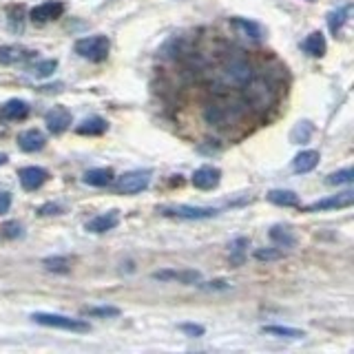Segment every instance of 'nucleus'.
Here are the masks:
<instances>
[{
    "instance_id": "f257e3e1",
    "label": "nucleus",
    "mask_w": 354,
    "mask_h": 354,
    "mask_svg": "<svg viewBox=\"0 0 354 354\" xmlns=\"http://www.w3.org/2000/svg\"><path fill=\"white\" fill-rule=\"evenodd\" d=\"M254 75L250 60L241 53H232L221 62L217 71V84L221 88H243Z\"/></svg>"
},
{
    "instance_id": "f03ea898",
    "label": "nucleus",
    "mask_w": 354,
    "mask_h": 354,
    "mask_svg": "<svg viewBox=\"0 0 354 354\" xmlns=\"http://www.w3.org/2000/svg\"><path fill=\"white\" fill-rule=\"evenodd\" d=\"M243 93H246V106L257 111L270 109L277 102V84L259 75H252V80L243 86Z\"/></svg>"
},
{
    "instance_id": "7ed1b4c3",
    "label": "nucleus",
    "mask_w": 354,
    "mask_h": 354,
    "mask_svg": "<svg viewBox=\"0 0 354 354\" xmlns=\"http://www.w3.org/2000/svg\"><path fill=\"white\" fill-rule=\"evenodd\" d=\"M248 106H239V104H219L213 102L204 109V120L210 127H228L232 122H239L246 113Z\"/></svg>"
},
{
    "instance_id": "20e7f679",
    "label": "nucleus",
    "mask_w": 354,
    "mask_h": 354,
    "mask_svg": "<svg viewBox=\"0 0 354 354\" xmlns=\"http://www.w3.org/2000/svg\"><path fill=\"white\" fill-rule=\"evenodd\" d=\"M111 49V42L106 36H88V38H80L75 42V53L80 58H86L91 62H102L106 60Z\"/></svg>"
},
{
    "instance_id": "39448f33",
    "label": "nucleus",
    "mask_w": 354,
    "mask_h": 354,
    "mask_svg": "<svg viewBox=\"0 0 354 354\" xmlns=\"http://www.w3.org/2000/svg\"><path fill=\"white\" fill-rule=\"evenodd\" d=\"M31 319L36 321L40 326H47V328H58V330H69V332H88L86 321L82 319H71V317H64V315H53V313H33Z\"/></svg>"
},
{
    "instance_id": "423d86ee",
    "label": "nucleus",
    "mask_w": 354,
    "mask_h": 354,
    "mask_svg": "<svg viewBox=\"0 0 354 354\" xmlns=\"http://www.w3.org/2000/svg\"><path fill=\"white\" fill-rule=\"evenodd\" d=\"M149 184H151V171H131L118 177L113 184V191L120 195H138Z\"/></svg>"
},
{
    "instance_id": "0eeeda50",
    "label": "nucleus",
    "mask_w": 354,
    "mask_h": 354,
    "mask_svg": "<svg viewBox=\"0 0 354 354\" xmlns=\"http://www.w3.org/2000/svg\"><path fill=\"white\" fill-rule=\"evenodd\" d=\"M153 279L158 281H166V283H184V286H195L199 283V279H202V274H199V270H175V268H164V270H155Z\"/></svg>"
},
{
    "instance_id": "6e6552de",
    "label": "nucleus",
    "mask_w": 354,
    "mask_h": 354,
    "mask_svg": "<svg viewBox=\"0 0 354 354\" xmlns=\"http://www.w3.org/2000/svg\"><path fill=\"white\" fill-rule=\"evenodd\" d=\"M219 213L217 208H202V206H169L162 208V215L177 217V219H210Z\"/></svg>"
},
{
    "instance_id": "1a4fd4ad",
    "label": "nucleus",
    "mask_w": 354,
    "mask_h": 354,
    "mask_svg": "<svg viewBox=\"0 0 354 354\" xmlns=\"http://www.w3.org/2000/svg\"><path fill=\"white\" fill-rule=\"evenodd\" d=\"M71 111L66 106H53L47 115H44V124L53 133V136H60L66 129L71 127Z\"/></svg>"
},
{
    "instance_id": "9d476101",
    "label": "nucleus",
    "mask_w": 354,
    "mask_h": 354,
    "mask_svg": "<svg viewBox=\"0 0 354 354\" xmlns=\"http://www.w3.org/2000/svg\"><path fill=\"white\" fill-rule=\"evenodd\" d=\"M354 204V193L346 191V193H339V195H332L326 199H319V202L308 204L304 210L306 213H317V210H332V208H348Z\"/></svg>"
},
{
    "instance_id": "9b49d317",
    "label": "nucleus",
    "mask_w": 354,
    "mask_h": 354,
    "mask_svg": "<svg viewBox=\"0 0 354 354\" xmlns=\"http://www.w3.org/2000/svg\"><path fill=\"white\" fill-rule=\"evenodd\" d=\"M20 177V186L25 191H38V188L49 180V173L40 169V166H25V169L18 171Z\"/></svg>"
},
{
    "instance_id": "f8f14e48",
    "label": "nucleus",
    "mask_w": 354,
    "mask_h": 354,
    "mask_svg": "<svg viewBox=\"0 0 354 354\" xmlns=\"http://www.w3.org/2000/svg\"><path fill=\"white\" fill-rule=\"evenodd\" d=\"M36 58V51L20 47V44H5L0 47V64H22Z\"/></svg>"
},
{
    "instance_id": "ddd939ff",
    "label": "nucleus",
    "mask_w": 354,
    "mask_h": 354,
    "mask_svg": "<svg viewBox=\"0 0 354 354\" xmlns=\"http://www.w3.org/2000/svg\"><path fill=\"white\" fill-rule=\"evenodd\" d=\"M221 180V171L215 166H199L193 173V186L199 191H213Z\"/></svg>"
},
{
    "instance_id": "4468645a",
    "label": "nucleus",
    "mask_w": 354,
    "mask_h": 354,
    "mask_svg": "<svg viewBox=\"0 0 354 354\" xmlns=\"http://www.w3.org/2000/svg\"><path fill=\"white\" fill-rule=\"evenodd\" d=\"M62 14H64V5L60 0H49V3L33 7L29 16L33 22H49V20H58Z\"/></svg>"
},
{
    "instance_id": "2eb2a0df",
    "label": "nucleus",
    "mask_w": 354,
    "mask_h": 354,
    "mask_svg": "<svg viewBox=\"0 0 354 354\" xmlns=\"http://www.w3.org/2000/svg\"><path fill=\"white\" fill-rule=\"evenodd\" d=\"M29 115V104L25 100H9L0 106V120L3 122H18Z\"/></svg>"
},
{
    "instance_id": "dca6fc26",
    "label": "nucleus",
    "mask_w": 354,
    "mask_h": 354,
    "mask_svg": "<svg viewBox=\"0 0 354 354\" xmlns=\"http://www.w3.org/2000/svg\"><path fill=\"white\" fill-rule=\"evenodd\" d=\"M118 224H120V213H118V210H109V213H102V215H97V217H93L91 221H88L86 230L100 235V232L113 230Z\"/></svg>"
},
{
    "instance_id": "f3484780",
    "label": "nucleus",
    "mask_w": 354,
    "mask_h": 354,
    "mask_svg": "<svg viewBox=\"0 0 354 354\" xmlns=\"http://www.w3.org/2000/svg\"><path fill=\"white\" fill-rule=\"evenodd\" d=\"M44 144H47V140H44V136L38 129L22 131L18 136V147L25 153H36V151L44 149Z\"/></svg>"
},
{
    "instance_id": "a211bd4d",
    "label": "nucleus",
    "mask_w": 354,
    "mask_h": 354,
    "mask_svg": "<svg viewBox=\"0 0 354 354\" xmlns=\"http://www.w3.org/2000/svg\"><path fill=\"white\" fill-rule=\"evenodd\" d=\"M301 49L308 55H313V58H319V55H324L326 53V38H324V33H321V31H313L301 42Z\"/></svg>"
},
{
    "instance_id": "6ab92c4d",
    "label": "nucleus",
    "mask_w": 354,
    "mask_h": 354,
    "mask_svg": "<svg viewBox=\"0 0 354 354\" xmlns=\"http://www.w3.org/2000/svg\"><path fill=\"white\" fill-rule=\"evenodd\" d=\"M82 180L88 186H109V184H113L115 173L111 169H91V171L84 173Z\"/></svg>"
},
{
    "instance_id": "aec40b11",
    "label": "nucleus",
    "mask_w": 354,
    "mask_h": 354,
    "mask_svg": "<svg viewBox=\"0 0 354 354\" xmlns=\"http://www.w3.org/2000/svg\"><path fill=\"white\" fill-rule=\"evenodd\" d=\"M319 164V151H301L292 162L295 173H310Z\"/></svg>"
},
{
    "instance_id": "412c9836",
    "label": "nucleus",
    "mask_w": 354,
    "mask_h": 354,
    "mask_svg": "<svg viewBox=\"0 0 354 354\" xmlns=\"http://www.w3.org/2000/svg\"><path fill=\"white\" fill-rule=\"evenodd\" d=\"M106 120L104 118H97V115H93V118H86L82 124H77V133L80 136H102V133L106 131Z\"/></svg>"
},
{
    "instance_id": "4be33fe9",
    "label": "nucleus",
    "mask_w": 354,
    "mask_h": 354,
    "mask_svg": "<svg viewBox=\"0 0 354 354\" xmlns=\"http://www.w3.org/2000/svg\"><path fill=\"white\" fill-rule=\"evenodd\" d=\"M270 239L281 248H292L297 243V237L292 235V230L286 228V226H272L270 228Z\"/></svg>"
},
{
    "instance_id": "5701e85b",
    "label": "nucleus",
    "mask_w": 354,
    "mask_h": 354,
    "mask_svg": "<svg viewBox=\"0 0 354 354\" xmlns=\"http://www.w3.org/2000/svg\"><path fill=\"white\" fill-rule=\"evenodd\" d=\"M350 11H352V7H350V5L339 7L337 11H330V14H328V27H330V31H332V33H339V31H341V27L348 22Z\"/></svg>"
},
{
    "instance_id": "b1692460",
    "label": "nucleus",
    "mask_w": 354,
    "mask_h": 354,
    "mask_svg": "<svg viewBox=\"0 0 354 354\" xmlns=\"http://www.w3.org/2000/svg\"><path fill=\"white\" fill-rule=\"evenodd\" d=\"M268 202L270 204H277V206H299V195L292 193V191H270L268 195Z\"/></svg>"
},
{
    "instance_id": "393cba45",
    "label": "nucleus",
    "mask_w": 354,
    "mask_h": 354,
    "mask_svg": "<svg viewBox=\"0 0 354 354\" xmlns=\"http://www.w3.org/2000/svg\"><path fill=\"white\" fill-rule=\"evenodd\" d=\"M266 335H272V337H281V339H304L306 332L304 330H297V328H288V326H263Z\"/></svg>"
},
{
    "instance_id": "a878e982",
    "label": "nucleus",
    "mask_w": 354,
    "mask_h": 354,
    "mask_svg": "<svg viewBox=\"0 0 354 354\" xmlns=\"http://www.w3.org/2000/svg\"><path fill=\"white\" fill-rule=\"evenodd\" d=\"M84 317H93V319H113L120 317V308L115 306H91L82 310Z\"/></svg>"
},
{
    "instance_id": "bb28decb",
    "label": "nucleus",
    "mask_w": 354,
    "mask_h": 354,
    "mask_svg": "<svg viewBox=\"0 0 354 354\" xmlns=\"http://www.w3.org/2000/svg\"><path fill=\"white\" fill-rule=\"evenodd\" d=\"M313 131H315V127L310 124L308 120H304V122H299V124L292 129V133H290V140H292L295 144H306L310 138H313Z\"/></svg>"
},
{
    "instance_id": "cd10ccee",
    "label": "nucleus",
    "mask_w": 354,
    "mask_h": 354,
    "mask_svg": "<svg viewBox=\"0 0 354 354\" xmlns=\"http://www.w3.org/2000/svg\"><path fill=\"white\" fill-rule=\"evenodd\" d=\"M246 248H248V239L246 237H239V239L232 241V246H230V263L232 266H241L243 263Z\"/></svg>"
},
{
    "instance_id": "c85d7f7f",
    "label": "nucleus",
    "mask_w": 354,
    "mask_h": 354,
    "mask_svg": "<svg viewBox=\"0 0 354 354\" xmlns=\"http://www.w3.org/2000/svg\"><path fill=\"white\" fill-rule=\"evenodd\" d=\"M232 25L239 27L246 36L250 38H261V27L257 25V22H252V20H246V18H232Z\"/></svg>"
},
{
    "instance_id": "c756f323",
    "label": "nucleus",
    "mask_w": 354,
    "mask_h": 354,
    "mask_svg": "<svg viewBox=\"0 0 354 354\" xmlns=\"http://www.w3.org/2000/svg\"><path fill=\"white\" fill-rule=\"evenodd\" d=\"M55 66H58V60H42L38 64L29 66V73L36 75V77H47L55 71Z\"/></svg>"
},
{
    "instance_id": "7c9ffc66",
    "label": "nucleus",
    "mask_w": 354,
    "mask_h": 354,
    "mask_svg": "<svg viewBox=\"0 0 354 354\" xmlns=\"http://www.w3.org/2000/svg\"><path fill=\"white\" fill-rule=\"evenodd\" d=\"M42 263H44V268L53 270V272H69V268H71L69 257H47Z\"/></svg>"
},
{
    "instance_id": "2f4dec72",
    "label": "nucleus",
    "mask_w": 354,
    "mask_h": 354,
    "mask_svg": "<svg viewBox=\"0 0 354 354\" xmlns=\"http://www.w3.org/2000/svg\"><path fill=\"white\" fill-rule=\"evenodd\" d=\"M254 259L257 261H279V259H283V250L281 248H259V250H254Z\"/></svg>"
},
{
    "instance_id": "473e14b6",
    "label": "nucleus",
    "mask_w": 354,
    "mask_h": 354,
    "mask_svg": "<svg viewBox=\"0 0 354 354\" xmlns=\"http://www.w3.org/2000/svg\"><path fill=\"white\" fill-rule=\"evenodd\" d=\"M352 180H354V171H352V169H341V171L332 173V175L328 177V184H330V186H339V184H352Z\"/></svg>"
},
{
    "instance_id": "72a5a7b5",
    "label": "nucleus",
    "mask_w": 354,
    "mask_h": 354,
    "mask_svg": "<svg viewBox=\"0 0 354 354\" xmlns=\"http://www.w3.org/2000/svg\"><path fill=\"white\" fill-rule=\"evenodd\" d=\"M180 330L188 337H204V332H206L204 326H197V324H182Z\"/></svg>"
},
{
    "instance_id": "f704fd0d",
    "label": "nucleus",
    "mask_w": 354,
    "mask_h": 354,
    "mask_svg": "<svg viewBox=\"0 0 354 354\" xmlns=\"http://www.w3.org/2000/svg\"><path fill=\"white\" fill-rule=\"evenodd\" d=\"M3 230H5V237H9V239L22 235V226L18 224V221H7V224L3 226Z\"/></svg>"
},
{
    "instance_id": "c9c22d12",
    "label": "nucleus",
    "mask_w": 354,
    "mask_h": 354,
    "mask_svg": "<svg viewBox=\"0 0 354 354\" xmlns=\"http://www.w3.org/2000/svg\"><path fill=\"white\" fill-rule=\"evenodd\" d=\"M38 213L40 215H58V213H62V208L58 204H44L38 208Z\"/></svg>"
},
{
    "instance_id": "e433bc0d",
    "label": "nucleus",
    "mask_w": 354,
    "mask_h": 354,
    "mask_svg": "<svg viewBox=\"0 0 354 354\" xmlns=\"http://www.w3.org/2000/svg\"><path fill=\"white\" fill-rule=\"evenodd\" d=\"M199 288H204V290H228V281H208V286L199 283Z\"/></svg>"
},
{
    "instance_id": "4c0bfd02",
    "label": "nucleus",
    "mask_w": 354,
    "mask_h": 354,
    "mask_svg": "<svg viewBox=\"0 0 354 354\" xmlns=\"http://www.w3.org/2000/svg\"><path fill=\"white\" fill-rule=\"evenodd\" d=\"M9 208H11V195L7 191H0V215L7 213Z\"/></svg>"
},
{
    "instance_id": "58836bf2",
    "label": "nucleus",
    "mask_w": 354,
    "mask_h": 354,
    "mask_svg": "<svg viewBox=\"0 0 354 354\" xmlns=\"http://www.w3.org/2000/svg\"><path fill=\"white\" fill-rule=\"evenodd\" d=\"M7 160H9V158H7V155H5V153H0V166H3V164H5Z\"/></svg>"
}]
</instances>
